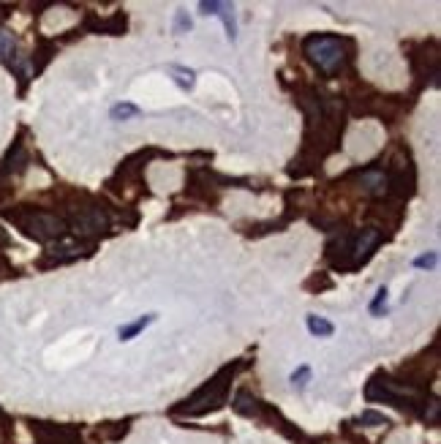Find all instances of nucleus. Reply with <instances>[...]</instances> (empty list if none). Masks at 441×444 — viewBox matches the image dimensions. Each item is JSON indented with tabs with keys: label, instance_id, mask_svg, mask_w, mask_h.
Here are the masks:
<instances>
[{
	"label": "nucleus",
	"instance_id": "10",
	"mask_svg": "<svg viewBox=\"0 0 441 444\" xmlns=\"http://www.w3.org/2000/svg\"><path fill=\"white\" fill-rule=\"evenodd\" d=\"M360 183H365V188H370V191H376V194H381L384 188H387V177L381 175V172H363V177H360Z\"/></svg>",
	"mask_w": 441,
	"mask_h": 444
},
{
	"label": "nucleus",
	"instance_id": "14",
	"mask_svg": "<svg viewBox=\"0 0 441 444\" xmlns=\"http://www.w3.org/2000/svg\"><path fill=\"white\" fill-rule=\"evenodd\" d=\"M360 425H368V428H376V425H387V417L379 412H363L357 417Z\"/></svg>",
	"mask_w": 441,
	"mask_h": 444
},
{
	"label": "nucleus",
	"instance_id": "1",
	"mask_svg": "<svg viewBox=\"0 0 441 444\" xmlns=\"http://www.w3.org/2000/svg\"><path fill=\"white\" fill-rule=\"evenodd\" d=\"M232 373H234V368L221 371L213 382L204 384L197 396L188 401V406H185L183 412H188V414H204V412H210V409H218V406L224 403V398H227V387H229L227 379L232 376Z\"/></svg>",
	"mask_w": 441,
	"mask_h": 444
},
{
	"label": "nucleus",
	"instance_id": "16",
	"mask_svg": "<svg viewBox=\"0 0 441 444\" xmlns=\"http://www.w3.org/2000/svg\"><path fill=\"white\" fill-rule=\"evenodd\" d=\"M436 262H439L436 251H430V254H422V257H417V259H414V267H433Z\"/></svg>",
	"mask_w": 441,
	"mask_h": 444
},
{
	"label": "nucleus",
	"instance_id": "8",
	"mask_svg": "<svg viewBox=\"0 0 441 444\" xmlns=\"http://www.w3.org/2000/svg\"><path fill=\"white\" fill-rule=\"evenodd\" d=\"M234 412L245 414V417H254V414H259L261 409H259V401L254 398V396L237 393V398H234Z\"/></svg>",
	"mask_w": 441,
	"mask_h": 444
},
{
	"label": "nucleus",
	"instance_id": "12",
	"mask_svg": "<svg viewBox=\"0 0 441 444\" xmlns=\"http://www.w3.org/2000/svg\"><path fill=\"white\" fill-rule=\"evenodd\" d=\"M14 49H16L14 36L9 31H0V61H9L14 55Z\"/></svg>",
	"mask_w": 441,
	"mask_h": 444
},
{
	"label": "nucleus",
	"instance_id": "4",
	"mask_svg": "<svg viewBox=\"0 0 441 444\" xmlns=\"http://www.w3.org/2000/svg\"><path fill=\"white\" fill-rule=\"evenodd\" d=\"M199 9H202V14L218 16V19L224 22V28H227L229 41H234L237 25H234V14H232V6H229V3H199Z\"/></svg>",
	"mask_w": 441,
	"mask_h": 444
},
{
	"label": "nucleus",
	"instance_id": "2",
	"mask_svg": "<svg viewBox=\"0 0 441 444\" xmlns=\"http://www.w3.org/2000/svg\"><path fill=\"white\" fill-rule=\"evenodd\" d=\"M305 55L324 71H335L343 63V44L333 36H313L305 41Z\"/></svg>",
	"mask_w": 441,
	"mask_h": 444
},
{
	"label": "nucleus",
	"instance_id": "15",
	"mask_svg": "<svg viewBox=\"0 0 441 444\" xmlns=\"http://www.w3.org/2000/svg\"><path fill=\"white\" fill-rule=\"evenodd\" d=\"M311 382V366H300L294 373H291V384L297 387V390H305V384Z\"/></svg>",
	"mask_w": 441,
	"mask_h": 444
},
{
	"label": "nucleus",
	"instance_id": "6",
	"mask_svg": "<svg viewBox=\"0 0 441 444\" xmlns=\"http://www.w3.org/2000/svg\"><path fill=\"white\" fill-rule=\"evenodd\" d=\"M379 243V232L376 229H365L360 237H357V243H354V262H365L370 257V248Z\"/></svg>",
	"mask_w": 441,
	"mask_h": 444
},
{
	"label": "nucleus",
	"instance_id": "17",
	"mask_svg": "<svg viewBox=\"0 0 441 444\" xmlns=\"http://www.w3.org/2000/svg\"><path fill=\"white\" fill-rule=\"evenodd\" d=\"M384 303H387V286H381V289L376 291V297H373V303H370V314H379Z\"/></svg>",
	"mask_w": 441,
	"mask_h": 444
},
{
	"label": "nucleus",
	"instance_id": "11",
	"mask_svg": "<svg viewBox=\"0 0 441 444\" xmlns=\"http://www.w3.org/2000/svg\"><path fill=\"white\" fill-rule=\"evenodd\" d=\"M169 74H177V77H172L183 91H191L194 88V71L191 68H183V66H169Z\"/></svg>",
	"mask_w": 441,
	"mask_h": 444
},
{
	"label": "nucleus",
	"instance_id": "18",
	"mask_svg": "<svg viewBox=\"0 0 441 444\" xmlns=\"http://www.w3.org/2000/svg\"><path fill=\"white\" fill-rule=\"evenodd\" d=\"M183 28H191V19L180 11V14H177V31H183Z\"/></svg>",
	"mask_w": 441,
	"mask_h": 444
},
{
	"label": "nucleus",
	"instance_id": "9",
	"mask_svg": "<svg viewBox=\"0 0 441 444\" xmlns=\"http://www.w3.org/2000/svg\"><path fill=\"white\" fill-rule=\"evenodd\" d=\"M305 324H308V330H311L313 336L330 338L335 333L333 322H327V319H321V316H308V319H305Z\"/></svg>",
	"mask_w": 441,
	"mask_h": 444
},
{
	"label": "nucleus",
	"instance_id": "3",
	"mask_svg": "<svg viewBox=\"0 0 441 444\" xmlns=\"http://www.w3.org/2000/svg\"><path fill=\"white\" fill-rule=\"evenodd\" d=\"M25 234H31L36 240H52L63 234V221L52 213H28L25 218H19Z\"/></svg>",
	"mask_w": 441,
	"mask_h": 444
},
{
	"label": "nucleus",
	"instance_id": "5",
	"mask_svg": "<svg viewBox=\"0 0 441 444\" xmlns=\"http://www.w3.org/2000/svg\"><path fill=\"white\" fill-rule=\"evenodd\" d=\"M74 227L79 234H93V232H101L104 227H107V218H104V213L101 210H88V213L76 215Z\"/></svg>",
	"mask_w": 441,
	"mask_h": 444
},
{
	"label": "nucleus",
	"instance_id": "13",
	"mask_svg": "<svg viewBox=\"0 0 441 444\" xmlns=\"http://www.w3.org/2000/svg\"><path fill=\"white\" fill-rule=\"evenodd\" d=\"M134 115H139L137 104H115V107H112V120H128V118H134Z\"/></svg>",
	"mask_w": 441,
	"mask_h": 444
},
{
	"label": "nucleus",
	"instance_id": "7",
	"mask_svg": "<svg viewBox=\"0 0 441 444\" xmlns=\"http://www.w3.org/2000/svg\"><path fill=\"white\" fill-rule=\"evenodd\" d=\"M155 319H158L155 314H147V316H139L137 322L123 324L120 330H118V338H120V341H131V338H137L139 333H142V330H147V327H150V324L155 322Z\"/></svg>",
	"mask_w": 441,
	"mask_h": 444
}]
</instances>
